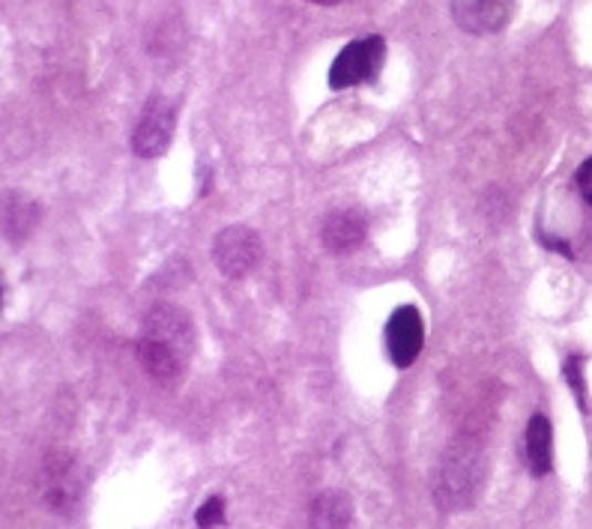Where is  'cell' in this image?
Here are the masks:
<instances>
[{"mask_svg": "<svg viewBox=\"0 0 592 529\" xmlns=\"http://www.w3.org/2000/svg\"><path fill=\"white\" fill-rule=\"evenodd\" d=\"M485 479L482 449L476 439H455L449 449L443 452L434 494L437 502L446 509H470L472 499L479 497Z\"/></svg>", "mask_w": 592, "mask_h": 529, "instance_id": "1", "label": "cell"}, {"mask_svg": "<svg viewBox=\"0 0 592 529\" xmlns=\"http://www.w3.org/2000/svg\"><path fill=\"white\" fill-rule=\"evenodd\" d=\"M263 258V242L258 230L246 225H228L212 240V260L225 279H246L258 270Z\"/></svg>", "mask_w": 592, "mask_h": 529, "instance_id": "2", "label": "cell"}, {"mask_svg": "<svg viewBox=\"0 0 592 529\" xmlns=\"http://www.w3.org/2000/svg\"><path fill=\"white\" fill-rule=\"evenodd\" d=\"M386 61V42L381 37H368V40L351 42L342 54L332 61L330 70V87L332 91H344V87H356L362 81L374 79Z\"/></svg>", "mask_w": 592, "mask_h": 529, "instance_id": "3", "label": "cell"}, {"mask_svg": "<svg viewBox=\"0 0 592 529\" xmlns=\"http://www.w3.org/2000/svg\"><path fill=\"white\" fill-rule=\"evenodd\" d=\"M141 335L159 341L165 348H172L183 362L189 360L191 348H195V326H191L189 314L177 309V305H168V302L153 305V309L147 311L144 326H141Z\"/></svg>", "mask_w": 592, "mask_h": 529, "instance_id": "4", "label": "cell"}, {"mask_svg": "<svg viewBox=\"0 0 592 529\" xmlns=\"http://www.w3.org/2000/svg\"><path fill=\"white\" fill-rule=\"evenodd\" d=\"M174 117L177 111L168 100L162 96H153L147 102V108L141 114L138 126H135V135H132V151L141 159H156L162 153L168 151V144L174 138Z\"/></svg>", "mask_w": 592, "mask_h": 529, "instance_id": "5", "label": "cell"}, {"mask_svg": "<svg viewBox=\"0 0 592 529\" xmlns=\"http://www.w3.org/2000/svg\"><path fill=\"white\" fill-rule=\"evenodd\" d=\"M422 344H425L422 311L416 305H402V309L392 311L390 323H386V348H390L392 362L398 369H411L413 360L419 356Z\"/></svg>", "mask_w": 592, "mask_h": 529, "instance_id": "6", "label": "cell"}, {"mask_svg": "<svg viewBox=\"0 0 592 529\" xmlns=\"http://www.w3.org/2000/svg\"><path fill=\"white\" fill-rule=\"evenodd\" d=\"M515 12V0H453V19L464 33H500Z\"/></svg>", "mask_w": 592, "mask_h": 529, "instance_id": "7", "label": "cell"}, {"mask_svg": "<svg viewBox=\"0 0 592 529\" xmlns=\"http://www.w3.org/2000/svg\"><path fill=\"white\" fill-rule=\"evenodd\" d=\"M321 242L330 255H351L365 242V221L356 212H332L323 221Z\"/></svg>", "mask_w": 592, "mask_h": 529, "instance_id": "8", "label": "cell"}, {"mask_svg": "<svg viewBox=\"0 0 592 529\" xmlns=\"http://www.w3.org/2000/svg\"><path fill=\"white\" fill-rule=\"evenodd\" d=\"M138 362H141V369L147 371L153 380L165 383V386L177 383L183 374L180 356H177L172 348H165V344H159V341H153V339H144V335H141V341H138Z\"/></svg>", "mask_w": 592, "mask_h": 529, "instance_id": "9", "label": "cell"}, {"mask_svg": "<svg viewBox=\"0 0 592 529\" xmlns=\"http://www.w3.org/2000/svg\"><path fill=\"white\" fill-rule=\"evenodd\" d=\"M527 464L536 479L548 476L553 467V428L542 413H536L527 425Z\"/></svg>", "mask_w": 592, "mask_h": 529, "instance_id": "10", "label": "cell"}, {"mask_svg": "<svg viewBox=\"0 0 592 529\" xmlns=\"http://www.w3.org/2000/svg\"><path fill=\"white\" fill-rule=\"evenodd\" d=\"M312 529H351L353 502L344 490H323L312 502Z\"/></svg>", "mask_w": 592, "mask_h": 529, "instance_id": "11", "label": "cell"}, {"mask_svg": "<svg viewBox=\"0 0 592 529\" xmlns=\"http://www.w3.org/2000/svg\"><path fill=\"white\" fill-rule=\"evenodd\" d=\"M37 221H40V207L24 191H10L3 200V234H7V240H24L37 228Z\"/></svg>", "mask_w": 592, "mask_h": 529, "instance_id": "12", "label": "cell"}, {"mask_svg": "<svg viewBox=\"0 0 592 529\" xmlns=\"http://www.w3.org/2000/svg\"><path fill=\"white\" fill-rule=\"evenodd\" d=\"M221 520H225V502L219 497H210L204 502L201 509L195 511V523L201 529H212L219 527Z\"/></svg>", "mask_w": 592, "mask_h": 529, "instance_id": "13", "label": "cell"}, {"mask_svg": "<svg viewBox=\"0 0 592 529\" xmlns=\"http://www.w3.org/2000/svg\"><path fill=\"white\" fill-rule=\"evenodd\" d=\"M574 183H578V189H581L583 200L592 207V156L586 162H583L581 168H578V177H574Z\"/></svg>", "mask_w": 592, "mask_h": 529, "instance_id": "14", "label": "cell"}, {"mask_svg": "<svg viewBox=\"0 0 592 529\" xmlns=\"http://www.w3.org/2000/svg\"><path fill=\"white\" fill-rule=\"evenodd\" d=\"M562 374L569 377V383L574 386V392H578V398L583 395V377H581V360L578 356H572V360L565 362V369H562Z\"/></svg>", "mask_w": 592, "mask_h": 529, "instance_id": "15", "label": "cell"}, {"mask_svg": "<svg viewBox=\"0 0 592 529\" xmlns=\"http://www.w3.org/2000/svg\"><path fill=\"white\" fill-rule=\"evenodd\" d=\"M544 246L553 251H560V255H565V258H572V249H569V242L565 240H544Z\"/></svg>", "mask_w": 592, "mask_h": 529, "instance_id": "16", "label": "cell"}, {"mask_svg": "<svg viewBox=\"0 0 592 529\" xmlns=\"http://www.w3.org/2000/svg\"><path fill=\"white\" fill-rule=\"evenodd\" d=\"M318 7H335V3H344V0H312Z\"/></svg>", "mask_w": 592, "mask_h": 529, "instance_id": "17", "label": "cell"}]
</instances>
